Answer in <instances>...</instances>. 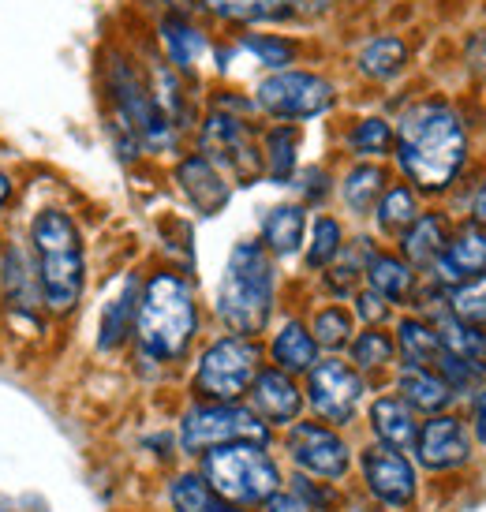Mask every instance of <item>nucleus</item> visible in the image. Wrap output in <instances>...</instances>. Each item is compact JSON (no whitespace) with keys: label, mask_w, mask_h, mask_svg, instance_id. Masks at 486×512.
Wrapping results in <instances>:
<instances>
[{"label":"nucleus","mask_w":486,"mask_h":512,"mask_svg":"<svg viewBox=\"0 0 486 512\" xmlns=\"http://www.w3.org/2000/svg\"><path fill=\"white\" fill-rule=\"evenodd\" d=\"M243 49L247 53H255L266 68H273V72H285V64H292V57H296V45L285 42V38H273V34H247L243 38Z\"/></svg>","instance_id":"obj_41"},{"label":"nucleus","mask_w":486,"mask_h":512,"mask_svg":"<svg viewBox=\"0 0 486 512\" xmlns=\"http://www.w3.org/2000/svg\"><path fill=\"white\" fill-rule=\"evenodd\" d=\"M195 468L217 490V498L251 512L262 509L273 494H281L288 479L285 460L273 453V445H255V441L214 449L195 460Z\"/></svg>","instance_id":"obj_5"},{"label":"nucleus","mask_w":486,"mask_h":512,"mask_svg":"<svg viewBox=\"0 0 486 512\" xmlns=\"http://www.w3.org/2000/svg\"><path fill=\"white\" fill-rule=\"evenodd\" d=\"M419 214H423V195H419L412 184H404L401 180V184H389L386 191H382V199H378L371 217L382 236L401 240L404 232H408V225H412Z\"/></svg>","instance_id":"obj_29"},{"label":"nucleus","mask_w":486,"mask_h":512,"mask_svg":"<svg viewBox=\"0 0 486 512\" xmlns=\"http://www.w3.org/2000/svg\"><path fill=\"white\" fill-rule=\"evenodd\" d=\"M393 341H397V356L401 363H415V367H438L445 344L438 337V329L423 314H401L393 322Z\"/></svg>","instance_id":"obj_26"},{"label":"nucleus","mask_w":486,"mask_h":512,"mask_svg":"<svg viewBox=\"0 0 486 512\" xmlns=\"http://www.w3.org/2000/svg\"><path fill=\"white\" fill-rule=\"evenodd\" d=\"M348 303H352V314H356L359 326H386L389 318H393V311H397L389 299H382L378 292H374V288H367V285L359 288V292L348 299Z\"/></svg>","instance_id":"obj_42"},{"label":"nucleus","mask_w":486,"mask_h":512,"mask_svg":"<svg viewBox=\"0 0 486 512\" xmlns=\"http://www.w3.org/2000/svg\"><path fill=\"white\" fill-rule=\"evenodd\" d=\"M0 288H4V303L12 307V311L27 314H42V285H38V270H34V262L27 258L23 247H15L8 243L4 247V255H0Z\"/></svg>","instance_id":"obj_24"},{"label":"nucleus","mask_w":486,"mask_h":512,"mask_svg":"<svg viewBox=\"0 0 486 512\" xmlns=\"http://www.w3.org/2000/svg\"><path fill=\"white\" fill-rule=\"evenodd\" d=\"M221 512H251V509H240V505H229V501H225V505H221Z\"/></svg>","instance_id":"obj_48"},{"label":"nucleus","mask_w":486,"mask_h":512,"mask_svg":"<svg viewBox=\"0 0 486 512\" xmlns=\"http://www.w3.org/2000/svg\"><path fill=\"white\" fill-rule=\"evenodd\" d=\"M165 505H169V512H221L225 501L217 498L214 486L191 464V468L172 471L165 479Z\"/></svg>","instance_id":"obj_30"},{"label":"nucleus","mask_w":486,"mask_h":512,"mask_svg":"<svg viewBox=\"0 0 486 512\" xmlns=\"http://www.w3.org/2000/svg\"><path fill=\"white\" fill-rule=\"evenodd\" d=\"M344 243H348V236H344L341 221L329 214H318L315 221H311V236L303 243V262H307V270H315V273L329 270V266L337 262V255L344 251Z\"/></svg>","instance_id":"obj_35"},{"label":"nucleus","mask_w":486,"mask_h":512,"mask_svg":"<svg viewBox=\"0 0 486 512\" xmlns=\"http://www.w3.org/2000/svg\"><path fill=\"white\" fill-rule=\"evenodd\" d=\"M363 285L374 288L382 299H389L393 307H412L423 285V273L412 270L397 251H378L367 258V270H363Z\"/></svg>","instance_id":"obj_22"},{"label":"nucleus","mask_w":486,"mask_h":512,"mask_svg":"<svg viewBox=\"0 0 486 512\" xmlns=\"http://www.w3.org/2000/svg\"><path fill=\"white\" fill-rule=\"evenodd\" d=\"M479 273H486V225L464 217V221L453 225V232H449V243H445L442 258H438L423 277H427L430 285L442 288V292H449V288L464 285V281H472Z\"/></svg>","instance_id":"obj_15"},{"label":"nucleus","mask_w":486,"mask_h":512,"mask_svg":"<svg viewBox=\"0 0 486 512\" xmlns=\"http://www.w3.org/2000/svg\"><path fill=\"white\" fill-rule=\"evenodd\" d=\"M30 247H34V270L45 311L68 318L86 292V247L75 217L53 206L38 210L30 221Z\"/></svg>","instance_id":"obj_4"},{"label":"nucleus","mask_w":486,"mask_h":512,"mask_svg":"<svg viewBox=\"0 0 486 512\" xmlns=\"http://www.w3.org/2000/svg\"><path fill=\"white\" fill-rule=\"evenodd\" d=\"M371 382L359 374L344 356H322L303 378L307 415L337 430H352L363 419V408L371 400Z\"/></svg>","instance_id":"obj_10"},{"label":"nucleus","mask_w":486,"mask_h":512,"mask_svg":"<svg viewBox=\"0 0 486 512\" xmlns=\"http://www.w3.org/2000/svg\"><path fill=\"white\" fill-rule=\"evenodd\" d=\"M277 445H281V460L300 475L341 486L356 475V445L348 438V430L329 427L315 415H303L300 423L281 430Z\"/></svg>","instance_id":"obj_8"},{"label":"nucleus","mask_w":486,"mask_h":512,"mask_svg":"<svg viewBox=\"0 0 486 512\" xmlns=\"http://www.w3.org/2000/svg\"><path fill=\"white\" fill-rule=\"evenodd\" d=\"M199 299L184 273L158 270L143 281L139 322H135V359L158 370H176L191 359L199 341Z\"/></svg>","instance_id":"obj_2"},{"label":"nucleus","mask_w":486,"mask_h":512,"mask_svg":"<svg viewBox=\"0 0 486 512\" xmlns=\"http://www.w3.org/2000/svg\"><path fill=\"white\" fill-rule=\"evenodd\" d=\"M176 449L184 460H202L214 449L255 441V445H277L273 434L247 404H206V400H187L184 412L176 415Z\"/></svg>","instance_id":"obj_7"},{"label":"nucleus","mask_w":486,"mask_h":512,"mask_svg":"<svg viewBox=\"0 0 486 512\" xmlns=\"http://www.w3.org/2000/svg\"><path fill=\"white\" fill-rule=\"evenodd\" d=\"M307 329H311V337H315L322 356H344L352 337H356L359 322H356V314H352V307L326 303V307H318V311L311 314Z\"/></svg>","instance_id":"obj_32"},{"label":"nucleus","mask_w":486,"mask_h":512,"mask_svg":"<svg viewBox=\"0 0 486 512\" xmlns=\"http://www.w3.org/2000/svg\"><path fill=\"white\" fill-rule=\"evenodd\" d=\"M389 187V172L378 161H359L344 172L341 180V202L352 217H371L382 191Z\"/></svg>","instance_id":"obj_28"},{"label":"nucleus","mask_w":486,"mask_h":512,"mask_svg":"<svg viewBox=\"0 0 486 512\" xmlns=\"http://www.w3.org/2000/svg\"><path fill=\"white\" fill-rule=\"evenodd\" d=\"M412 460L415 468L430 475V479H457V475H468L479 460V445H475V434L468 427V415L464 408H453V412L442 415H427L419 423V438L412 445Z\"/></svg>","instance_id":"obj_11"},{"label":"nucleus","mask_w":486,"mask_h":512,"mask_svg":"<svg viewBox=\"0 0 486 512\" xmlns=\"http://www.w3.org/2000/svg\"><path fill=\"white\" fill-rule=\"evenodd\" d=\"M262 367H266V348H262L258 337L217 333V337L202 344L195 363H191L187 400L240 404Z\"/></svg>","instance_id":"obj_6"},{"label":"nucleus","mask_w":486,"mask_h":512,"mask_svg":"<svg viewBox=\"0 0 486 512\" xmlns=\"http://www.w3.org/2000/svg\"><path fill=\"white\" fill-rule=\"evenodd\" d=\"M262 247L273 258H292L307 243V206L303 202H281L262 217Z\"/></svg>","instance_id":"obj_25"},{"label":"nucleus","mask_w":486,"mask_h":512,"mask_svg":"<svg viewBox=\"0 0 486 512\" xmlns=\"http://www.w3.org/2000/svg\"><path fill=\"white\" fill-rule=\"evenodd\" d=\"M285 486L300 501H307L315 512H344L348 509V490L341 483H326V479H311L300 471H288Z\"/></svg>","instance_id":"obj_37"},{"label":"nucleus","mask_w":486,"mask_h":512,"mask_svg":"<svg viewBox=\"0 0 486 512\" xmlns=\"http://www.w3.org/2000/svg\"><path fill=\"white\" fill-rule=\"evenodd\" d=\"M176 184L184 191V199L199 210L202 217L221 214L232 199V180L217 169L210 157L187 154L176 161Z\"/></svg>","instance_id":"obj_18"},{"label":"nucleus","mask_w":486,"mask_h":512,"mask_svg":"<svg viewBox=\"0 0 486 512\" xmlns=\"http://www.w3.org/2000/svg\"><path fill=\"white\" fill-rule=\"evenodd\" d=\"M393 143H397V131L389 120L382 116H363L356 128L348 131V150L359 157V161H378V157L393 154Z\"/></svg>","instance_id":"obj_36"},{"label":"nucleus","mask_w":486,"mask_h":512,"mask_svg":"<svg viewBox=\"0 0 486 512\" xmlns=\"http://www.w3.org/2000/svg\"><path fill=\"white\" fill-rule=\"evenodd\" d=\"M449 232H453V221L442 214V210H423L415 217L408 232L397 240V255L412 266V270L427 273L438 258H442L445 243H449Z\"/></svg>","instance_id":"obj_23"},{"label":"nucleus","mask_w":486,"mask_h":512,"mask_svg":"<svg viewBox=\"0 0 486 512\" xmlns=\"http://www.w3.org/2000/svg\"><path fill=\"white\" fill-rule=\"evenodd\" d=\"M8 199H12V180H8L4 172H0V210L8 206Z\"/></svg>","instance_id":"obj_47"},{"label":"nucleus","mask_w":486,"mask_h":512,"mask_svg":"<svg viewBox=\"0 0 486 512\" xmlns=\"http://www.w3.org/2000/svg\"><path fill=\"white\" fill-rule=\"evenodd\" d=\"M277 311V262L258 240H240L229 251L221 285L214 296V314L225 333L262 337Z\"/></svg>","instance_id":"obj_3"},{"label":"nucleus","mask_w":486,"mask_h":512,"mask_svg":"<svg viewBox=\"0 0 486 512\" xmlns=\"http://www.w3.org/2000/svg\"><path fill=\"white\" fill-rule=\"evenodd\" d=\"M344 359L371 382V389H386L393 370L401 367V356H397V341H393V329L389 326H359Z\"/></svg>","instance_id":"obj_19"},{"label":"nucleus","mask_w":486,"mask_h":512,"mask_svg":"<svg viewBox=\"0 0 486 512\" xmlns=\"http://www.w3.org/2000/svg\"><path fill=\"white\" fill-rule=\"evenodd\" d=\"M300 191H303V206L311 202H322L329 195V176L322 169H311V172H303V184H300Z\"/></svg>","instance_id":"obj_44"},{"label":"nucleus","mask_w":486,"mask_h":512,"mask_svg":"<svg viewBox=\"0 0 486 512\" xmlns=\"http://www.w3.org/2000/svg\"><path fill=\"white\" fill-rule=\"evenodd\" d=\"M445 307L457 318H464V322L486 329V273H479V277H472V281H464L457 288H449L445 292Z\"/></svg>","instance_id":"obj_40"},{"label":"nucleus","mask_w":486,"mask_h":512,"mask_svg":"<svg viewBox=\"0 0 486 512\" xmlns=\"http://www.w3.org/2000/svg\"><path fill=\"white\" fill-rule=\"evenodd\" d=\"M419 423H423V419H419L393 389H378V393H371L367 408H363L367 441H378V445L397 449V453H412L415 438H419Z\"/></svg>","instance_id":"obj_16"},{"label":"nucleus","mask_w":486,"mask_h":512,"mask_svg":"<svg viewBox=\"0 0 486 512\" xmlns=\"http://www.w3.org/2000/svg\"><path fill=\"white\" fill-rule=\"evenodd\" d=\"M423 318L434 322V329H438V337H442V344H445V352H453V356L464 359V363L486 370V329L483 326L464 322V318H457L449 307H438V311L423 314Z\"/></svg>","instance_id":"obj_27"},{"label":"nucleus","mask_w":486,"mask_h":512,"mask_svg":"<svg viewBox=\"0 0 486 512\" xmlns=\"http://www.w3.org/2000/svg\"><path fill=\"white\" fill-rule=\"evenodd\" d=\"M262 348H266V363L292 374V378H307L311 367L322 359V352H318L315 337H311V329H307L303 318H285Z\"/></svg>","instance_id":"obj_21"},{"label":"nucleus","mask_w":486,"mask_h":512,"mask_svg":"<svg viewBox=\"0 0 486 512\" xmlns=\"http://www.w3.org/2000/svg\"><path fill=\"white\" fill-rule=\"evenodd\" d=\"M393 131H397L393 157L404 184H412L419 195H445L457 187L472 154V139H468L464 116L449 101H415L404 109Z\"/></svg>","instance_id":"obj_1"},{"label":"nucleus","mask_w":486,"mask_h":512,"mask_svg":"<svg viewBox=\"0 0 486 512\" xmlns=\"http://www.w3.org/2000/svg\"><path fill=\"white\" fill-rule=\"evenodd\" d=\"M333 101H337L333 83L315 72H273L255 90L258 109L273 120H281V124L315 120V116L333 109Z\"/></svg>","instance_id":"obj_13"},{"label":"nucleus","mask_w":486,"mask_h":512,"mask_svg":"<svg viewBox=\"0 0 486 512\" xmlns=\"http://www.w3.org/2000/svg\"><path fill=\"white\" fill-rule=\"evenodd\" d=\"M161 38H165V49H169L172 64L180 72H191L202 53H206V38L191 23H184V19H165L161 23Z\"/></svg>","instance_id":"obj_38"},{"label":"nucleus","mask_w":486,"mask_h":512,"mask_svg":"<svg viewBox=\"0 0 486 512\" xmlns=\"http://www.w3.org/2000/svg\"><path fill=\"white\" fill-rule=\"evenodd\" d=\"M300 0H206V8L221 19H240V23H258V19H281L296 12Z\"/></svg>","instance_id":"obj_39"},{"label":"nucleus","mask_w":486,"mask_h":512,"mask_svg":"<svg viewBox=\"0 0 486 512\" xmlns=\"http://www.w3.org/2000/svg\"><path fill=\"white\" fill-rule=\"evenodd\" d=\"M371 255H374L371 240H352L344 243L337 262L329 270H322V281H326V292L333 296V303H348L363 288V270H367V258Z\"/></svg>","instance_id":"obj_31"},{"label":"nucleus","mask_w":486,"mask_h":512,"mask_svg":"<svg viewBox=\"0 0 486 512\" xmlns=\"http://www.w3.org/2000/svg\"><path fill=\"white\" fill-rule=\"evenodd\" d=\"M356 64L367 79L386 83V79L404 72V64H408V45H404L401 38H393V34H378V38H371V42L359 49Z\"/></svg>","instance_id":"obj_34"},{"label":"nucleus","mask_w":486,"mask_h":512,"mask_svg":"<svg viewBox=\"0 0 486 512\" xmlns=\"http://www.w3.org/2000/svg\"><path fill=\"white\" fill-rule=\"evenodd\" d=\"M243 404H247L273 434H281V430H288L292 423H300L303 415H307L303 378H292V374L266 363V367L258 370L255 382H251V389H247Z\"/></svg>","instance_id":"obj_14"},{"label":"nucleus","mask_w":486,"mask_h":512,"mask_svg":"<svg viewBox=\"0 0 486 512\" xmlns=\"http://www.w3.org/2000/svg\"><path fill=\"white\" fill-rule=\"evenodd\" d=\"M359 494L386 512H415L423 501V471L412 453H397L378 441H363L356 449Z\"/></svg>","instance_id":"obj_9"},{"label":"nucleus","mask_w":486,"mask_h":512,"mask_svg":"<svg viewBox=\"0 0 486 512\" xmlns=\"http://www.w3.org/2000/svg\"><path fill=\"white\" fill-rule=\"evenodd\" d=\"M258 512H315L311 509V505H307V501H300L296 498V494H292V490H281V494H273L270 501H266V505H262V509Z\"/></svg>","instance_id":"obj_45"},{"label":"nucleus","mask_w":486,"mask_h":512,"mask_svg":"<svg viewBox=\"0 0 486 512\" xmlns=\"http://www.w3.org/2000/svg\"><path fill=\"white\" fill-rule=\"evenodd\" d=\"M199 154L210 157L217 169L240 187L266 176V169H262V143L255 139V131L247 128V120L229 113V109H214L202 120Z\"/></svg>","instance_id":"obj_12"},{"label":"nucleus","mask_w":486,"mask_h":512,"mask_svg":"<svg viewBox=\"0 0 486 512\" xmlns=\"http://www.w3.org/2000/svg\"><path fill=\"white\" fill-rule=\"evenodd\" d=\"M468 217H472V221H479V225H486V172L479 176V184H475V191H472Z\"/></svg>","instance_id":"obj_46"},{"label":"nucleus","mask_w":486,"mask_h":512,"mask_svg":"<svg viewBox=\"0 0 486 512\" xmlns=\"http://www.w3.org/2000/svg\"><path fill=\"white\" fill-rule=\"evenodd\" d=\"M386 389H393L397 397L412 408L419 419H427V415H442V412H453L460 408L457 393L449 389L442 374L434 367H415V363H401V367L393 370V378H389Z\"/></svg>","instance_id":"obj_17"},{"label":"nucleus","mask_w":486,"mask_h":512,"mask_svg":"<svg viewBox=\"0 0 486 512\" xmlns=\"http://www.w3.org/2000/svg\"><path fill=\"white\" fill-rule=\"evenodd\" d=\"M139 299H143V277L128 273L116 288L109 303L101 307L98 318V352H120L135 341V322H139Z\"/></svg>","instance_id":"obj_20"},{"label":"nucleus","mask_w":486,"mask_h":512,"mask_svg":"<svg viewBox=\"0 0 486 512\" xmlns=\"http://www.w3.org/2000/svg\"><path fill=\"white\" fill-rule=\"evenodd\" d=\"M262 169L273 184H288L296 176V161H300V131L292 124H273L262 139Z\"/></svg>","instance_id":"obj_33"},{"label":"nucleus","mask_w":486,"mask_h":512,"mask_svg":"<svg viewBox=\"0 0 486 512\" xmlns=\"http://www.w3.org/2000/svg\"><path fill=\"white\" fill-rule=\"evenodd\" d=\"M464 415H468V427H472V434H475V445L486 449V385L464 404Z\"/></svg>","instance_id":"obj_43"}]
</instances>
